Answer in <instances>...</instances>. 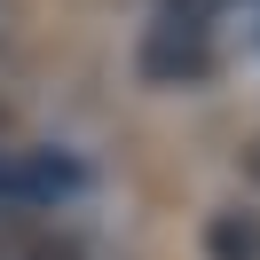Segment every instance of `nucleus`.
Returning a JSON list of instances; mask_svg holds the SVG:
<instances>
[{
	"instance_id": "f257e3e1",
	"label": "nucleus",
	"mask_w": 260,
	"mask_h": 260,
	"mask_svg": "<svg viewBox=\"0 0 260 260\" xmlns=\"http://www.w3.org/2000/svg\"><path fill=\"white\" fill-rule=\"evenodd\" d=\"M0 260H87V244L48 205H0Z\"/></svg>"
},
{
	"instance_id": "f03ea898",
	"label": "nucleus",
	"mask_w": 260,
	"mask_h": 260,
	"mask_svg": "<svg viewBox=\"0 0 260 260\" xmlns=\"http://www.w3.org/2000/svg\"><path fill=\"white\" fill-rule=\"evenodd\" d=\"M205 244H213V260H260V213H252V205H229V213H213Z\"/></svg>"
}]
</instances>
